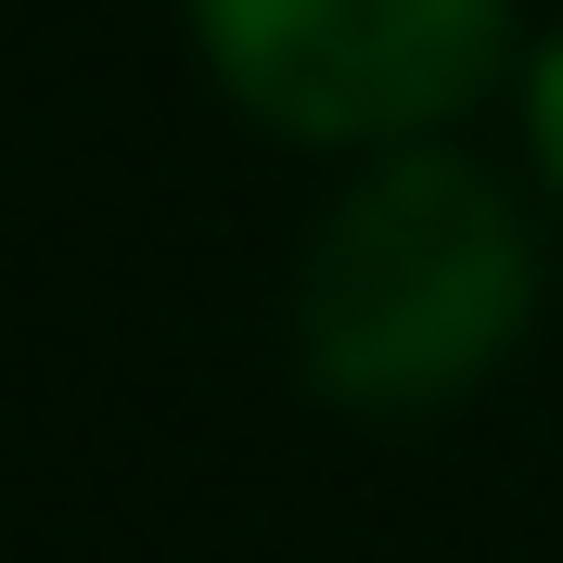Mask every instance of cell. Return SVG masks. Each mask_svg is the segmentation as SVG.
I'll list each match as a JSON object with an SVG mask.
<instances>
[{"mask_svg": "<svg viewBox=\"0 0 563 563\" xmlns=\"http://www.w3.org/2000/svg\"><path fill=\"white\" fill-rule=\"evenodd\" d=\"M551 308L538 179L410 141L358 154L295 244V385L346 422H449L526 358Z\"/></svg>", "mask_w": 563, "mask_h": 563, "instance_id": "1", "label": "cell"}, {"mask_svg": "<svg viewBox=\"0 0 563 563\" xmlns=\"http://www.w3.org/2000/svg\"><path fill=\"white\" fill-rule=\"evenodd\" d=\"M218 103L295 154H410L512 90L526 0H179Z\"/></svg>", "mask_w": 563, "mask_h": 563, "instance_id": "2", "label": "cell"}, {"mask_svg": "<svg viewBox=\"0 0 563 563\" xmlns=\"http://www.w3.org/2000/svg\"><path fill=\"white\" fill-rule=\"evenodd\" d=\"M512 129H526V179H538V206L563 218V26L526 38V65H512Z\"/></svg>", "mask_w": 563, "mask_h": 563, "instance_id": "3", "label": "cell"}]
</instances>
